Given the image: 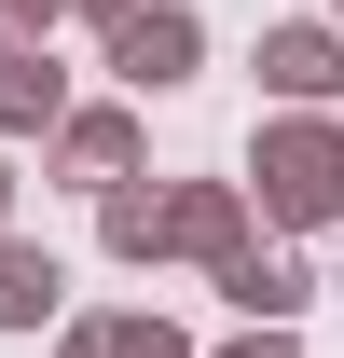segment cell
<instances>
[{
	"instance_id": "cell-1",
	"label": "cell",
	"mask_w": 344,
	"mask_h": 358,
	"mask_svg": "<svg viewBox=\"0 0 344 358\" xmlns=\"http://www.w3.org/2000/svg\"><path fill=\"white\" fill-rule=\"evenodd\" d=\"M248 207L275 234L344 221V124H331V110H275V124L248 138Z\"/></svg>"
},
{
	"instance_id": "cell-2",
	"label": "cell",
	"mask_w": 344,
	"mask_h": 358,
	"mask_svg": "<svg viewBox=\"0 0 344 358\" xmlns=\"http://www.w3.org/2000/svg\"><path fill=\"white\" fill-rule=\"evenodd\" d=\"M96 55H110V83H124V96H179L193 69H207V28H193L179 0H124V14L96 28Z\"/></svg>"
},
{
	"instance_id": "cell-3",
	"label": "cell",
	"mask_w": 344,
	"mask_h": 358,
	"mask_svg": "<svg viewBox=\"0 0 344 358\" xmlns=\"http://www.w3.org/2000/svg\"><path fill=\"white\" fill-rule=\"evenodd\" d=\"M42 152H55V179H69V193L138 179V96H69V124H55Z\"/></svg>"
},
{
	"instance_id": "cell-4",
	"label": "cell",
	"mask_w": 344,
	"mask_h": 358,
	"mask_svg": "<svg viewBox=\"0 0 344 358\" xmlns=\"http://www.w3.org/2000/svg\"><path fill=\"white\" fill-rule=\"evenodd\" d=\"M248 248V179H166V262H234Z\"/></svg>"
},
{
	"instance_id": "cell-5",
	"label": "cell",
	"mask_w": 344,
	"mask_h": 358,
	"mask_svg": "<svg viewBox=\"0 0 344 358\" xmlns=\"http://www.w3.org/2000/svg\"><path fill=\"white\" fill-rule=\"evenodd\" d=\"M248 69L275 83V110H331V96H344V28H261Z\"/></svg>"
},
{
	"instance_id": "cell-6",
	"label": "cell",
	"mask_w": 344,
	"mask_h": 358,
	"mask_svg": "<svg viewBox=\"0 0 344 358\" xmlns=\"http://www.w3.org/2000/svg\"><path fill=\"white\" fill-rule=\"evenodd\" d=\"M207 289H220L234 317H303V303H317V275H303L289 248H261V234L234 248V262H207Z\"/></svg>"
},
{
	"instance_id": "cell-7",
	"label": "cell",
	"mask_w": 344,
	"mask_h": 358,
	"mask_svg": "<svg viewBox=\"0 0 344 358\" xmlns=\"http://www.w3.org/2000/svg\"><path fill=\"white\" fill-rule=\"evenodd\" d=\"M55 124H69V69L42 42H14L0 55V138H55Z\"/></svg>"
},
{
	"instance_id": "cell-8",
	"label": "cell",
	"mask_w": 344,
	"mask_h": 358,
	"mask_svg": "<svg viewBox=\"0 0 344 358\" xmlns=\"http://www.w3.org/2000/svg\"><path fill=\"white\" fill-rule=\"evenodd\" d=\"M55 358H193V331H179V317H152V303H124V317H69V331H55Z\"/></svg>"
},
{
	"instance_id": "cell-9",
	"label": "cell",
	"mask_w": 344,
	"mask_h": 358,
	"mask_svg": "<svg viewBox=\"0 0 344 358\" xmlns=\"http://www.w3.org/2000/svg\"><path fill=\"white\" fill-rule=\"evenodd\" d=\"M55 303H69V262L28 248V234H0V331H42Z\"/></svg>"
},
{
	"instance_id": "cell-10",
	"label": "cell",
	"mask_w": 344,
	"mask_h": 358,
	"mask_svg": "<svg viewBox=\"0 0 344 358\" xmlns=\"http://www.w3.org/2000/svg\"><path fill=\"white\" fill-rule=\"evenodd\" d=\"M96 248H110V262H166V193L110 179V193H96Z\"/></svg>"
},
{
	"instance_id": "cell-11",
	"label": "cell",
	"mask_w": 344,
	"mask_h": 358,
	"mask_svg": "<svg viewBox=\"0 0 344 358\" xmlns=\"http://www.w3.org/2000/svg\"><path fill=\"white\" fill-rule=\"evenodd\" d=\"M220 358H303V331H289V317H248V331H234Z\"/></svg>"
},
{
	"instance_id": "cell-12",
	"label": "cell",
	"mask_w": 344,
	"mask_h": 358,
	"mask_svg": "<svg viewBox=\"0 0 344 358\" xmlns=\"http://www.w3.org/2000/svg\"><path fill=\"white\" fill-rule=\"evenodd\" d=\"M0 14H14V42H55V14H69V0H0Z\"/></svg>"
},
{
	"instance_id": "cell-13",
	"label": "cell",
	"mask_w": 344,
	"mask_h": 358,
	"mask_svg": "<svg viewBox=\"0 0 344 358\" xmlns=\"http://www.w3.org/2000/svg\"><path fill=\"white\" fill-rule=\"evenodd\" d=\"M69 14H83V28H110V14H124V0H69Z\"/></svg>"
},
{
	"instance_id": "cell-14",
	"label": "cell",
	"mask_w": 344,
	"mask_h": 358,
	"mask_svg": "<svg viewBox=\"0 0 344 358\" xmlns=\"http://www.w3.org/2000/svg\"><path fill=\"white\" fill-rule=\"evenodd\" d=\"M0 234H14V166H0Z\"/></svg>"
},
{
	"instance_id": "cell-15",
	"label": "cell",
	"mask_w": 344,
	"mask_h": 358,
	"mask_svg": "<svg viewBox=\"0 0 344 358\" xmlns=\"http://www.w3.org/2000/svg\"><path fill=\"white\" fill-rule=\"evenodd\" d=\"M0 55H14V14H0Z\"/></svg>"
},
{
	"instance_id": "cell-16",
	"label": "cell",
	"mask_w": 344,
	"mask_h": 358,
	"mask_svg": "<svg viewBox=\"0 0 344 358\" xmlns=\"http://www.w3.org/2000/svg\"><path fill=\"white\" fill-rule=\"evenodd\" d=\"M331 28H344V0H331Z\"/></svg>"
},
{
	"instance_id": "cell-17",
	"label": "cell",
	"mask_w": 344,
	"mask_h": 358,
	"mask_svg": "<svg viewBox=\"0 0 344 358\" xmlns=\"http://www.w3.org/2000/svg\"><path fill=\"white\" fill-rule=\"evenodd\" d=\"M331 289H344V275H331Z\"/></svg>"
}]
</instances>
